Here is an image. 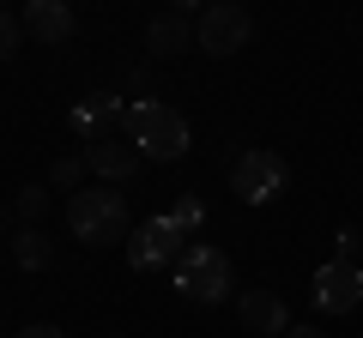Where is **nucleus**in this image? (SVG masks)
Segmentation results:
<instances>
[{
    "instance_id": "obj_10",
    "label": "nucleus",
    "mask_w": 363,
    "mask_h": 338,
    "mask_svg": "<svg viewBox=\"0 0 363 338\" xmlns=\"http://www.w3.org/2000/svg\"><path fill=\"white\" fill-rule=\"evenodd\" d=\"M73 30H79V18H73V6H67V0H30V6H25V37L61 49Z\"/></svg>"
},
{
    "instance_id": "obj_8",
    "label": "nucleus",
    "mask_w": 363,
    "mask_h": 338,
    "mask_svg": "<svg viewBox=\"0 0 363 338\" xmlns=\"http://www.w3.org/2000/svg\"><path fill=\"white\" fill-rule=\"evenodd\" d=\"M79 157H85V169H91V175H104V182H133V175H140V163H145L140 145H133V139H116V133L91 139Z\"/></svg>"
},
{
    "instance_id": "obj_15",
    "label": "nucleus",
    "mask_w": 363,
    "mask_h": 338,
    "mask_svg": "<svg viewBox=\"0 0 363 338\" xmlns=\"http://www.w3.org/2000/svg\"><path fill=\"white\" fill-rule=\"evenodd\" d=\"M18 42H25V18H13L6 6H0V61H13Z\"/></svg>"
},
{
    "instance_id": "obj_4",
    "label": "nucleus",
    "mask_w": 363,
    "mask_h": 338,
    "mask_svg": "<svg viewBox=\"0 0 363 338\" xmlns=\"http://www.w3.org/2000/svg\"><path fill=\"white\" fill-rule=\"evenodd\" d=\"M285 182H291V163L279 151H267V145H248V151L230 163V194L242 199V206H267V199H279Z\"/></svg>"
},
{
    "instance_id": "obj_6",
    "label": "nucleus",
    "mask_w": 363,
    "mask_h": 338,
    "mask_svg": "<svg viewBox=\"0 0 363 338\" xmlns=\"http://www.w3.org/2000/svg\"><path fill=\"white\" fill-rule=\"evenodd\" d=\"M188 254V235H182V223L169 218V211H157V218H145L140 230L128 235V260L140 266V272H169V266Z\"/></svg>"
},
{
    "instance_id": "obj_7",
    "label": "nucleus",
    "mask_w": 363,
    "mask_h": 338,
    "mask_svg": "<svg viewBox=\"0 0 363 338\" xmlns=\"http://www.w3.org/2000/svg\"><path fill=\"white\" fill-rule=\"evenodd\" d=\"M309 290H315V308H327V314H351V308L363 302V272H357L351 260H327V266H315Z\"/></svg>"
},
{
    "instance_id": "obj_14",
    "label": "nucleus",
    "mask_w": 363,
    "mask_h": 338,
    "mask_svg": "<svg viewBox=\"0 0 363 338\" xmlns=\"http://www.w3.org/2000/svg\"><path fill=\"white\" fill-rule=\"evenodd\" d=\"M169 218L182 223V235H194L200 223H206V199H200V194H176V206H169Z\"/></svg>"
},
{
    "instance_id": "obj_12",
    "label": "nucleus",
    "mask_w": 363,
    "mask_h": 338,
    "mask_svg": "<svg viewBox=\"0 0 363 338\" xmlns=\"http://www.w3.org/2000/svg\"><path fill=\"white\" fill-rule=\"evenodd\" d=\"M116 121H128V109H116V97H85V103L73 109V133H79V145H91V139H104V133H116Z\"/></svg>"
},
{
    "instance_id": "obj_21",
    "label": "nucleus",
    "mask_w": 363,
    "mask_h": 338,
    "mask_svg": "<svg viewBox=\"0 0 363 338\" xmlns=\"http://www.w3.org/2000/svg\"><path fill=\"white\" fill-rule=\"evenodd\" d=\"M285 338H327V332H321V326H291Z\"/></svg>"
},
{
    "instance_id": "obj_3",
    "label": "nucleus",
    "mask_w": 363,
    "mask_h": 338,
    "mask_svg": "<svg viewBox=\"0 0 363 338\" xmlns=\"http://www.w3.org/2000/svg\"><path fill=\"white\" fill-rule=\"evenodd\" d=\"M169 278H176V290L188 302H224L230 296V284H236V272H230V260H224L212 242H188V254H182L176 266H169Z\"/></svg>"
},
{
    "instance_id": "obj_18",
    "label": "nucleus",
    "mask_w": 363,
    "mask_h": 338,
    "mask_svg": "<svg viewBox=\"0 0 363 338\" xmlns=\"http://www.w3.org/2000/svg\"><path fill=\"white\" fill-rule=\"evenodd\" d=\"M13 338H67L61 326H49V320H37V326H25V332H13Z\"/></svg>"
},
{
    "instance_id": "obj_9",
    "label": "nucleus",
    "mask_w": 363,
    "mask_h": 338,
    "mask_svg": "<svg viewBox=\"0 0 363 338\" xmlns=\"http://www.w3.org/2000/svg\"><path fill=\"white\" fill-rule=\"evenodd\" d=\"M236 314H242V326H248L255 338L291 332V308H285V296H279V290H242V296H236Z\"/></svg>"
},
{
    "instance_id": "obj_1",
    "label": "nucleus",
    "mask_w": 363,
    "mask_h": 338,
    "mask_svg": "<svg viewBox=\"0 0 363 338\" xmlns=\"http://www.w3.org/2000/svg\"><path fill=\"white\" fill-rule=\"evenodd\" d=\"M67 230H73V242H85V247L128 242V235H133L128 199H121V194H109V187H85V194H73V199H67Z\"/></svg>"
},
{
    "instance_id": "obj_11",
    "label": "nucleus",
    "mask_w": 363,
    "mask_h": 338,
    "mask_svg": "<svg viewBox=\"0 0 363 338\" xmlns=\"http://www.w3.org/2000/svg\"><path fill=\"white\" fill-rule=\"evenodd\" d=\"M145 49H152L157 61L188 54V49H194V18H188V13H157L152 25H145Z\"/></svg>"
},
{
    "instance_id": "obj_22",
    "label": "nucleus",
    "mask_w": 363,
    "mask_h": 338,
    "mask_svg": "<svg viewBox=\"0 0 363 338\" xmlns=\"http://www.w3.org/2000/svg\"><path fill=\"white\" fill-rule=\"evenodd\" d=\"M279 338H285V332H279Z\"/></svg>"
},
{
    "instance_id": "obj_2",
    "label": "nucleus",
    "mask_w": 363,
    "mask_h": 338,
    "mask_svg": "<svg viewBox=\"0 0 363 338\" xmlns=\"http://www.w3.org/2000/svg\"><path fill=\"white\" fill-rule=\"evenodd\" d=\"M121 133L140 145V157H157V163H176V157L194 145V139H188V121H182L169 103H157V97L133 103L128 121H121Z\"/></svg>"
},
{
    "instance_id": "obj_19",
    "label": "nucleus",
    "mask_w": 363,
    "mask_h": 338,
    "mask_svg": "<svg viewBox=\"0 0 363 338\" xmlns=\"http://www.w3.org/2000/svg\"><path fill=\"white\" fill-rule=\"evenodd\" d=\"M357 247H363V235H357V230H339V260H351Z\"/></svg>"
},
{
    "instance_id": "obj_5",
    "label": "nucleus",
    "mask_w": 363,
    "mask_h": 338,
    "mask_svg": "<svg viewBox=\"0 0 363 338\" xmlns=\"http://www.w3.org/2000/svg\"><path fill=\"white\" fill-rule=\"evenodd\" d=\"M255 42V18H248V6L242 0H212L206 13L194 18V49H206V54H236V49H248Z\"/></svg>"
},
{
    "instance_id": "obj_20",
    "label": "nucleus",
    "mask_w": 363,
    "mask_h": 338,
    "mask_svg": "<svg viewBox=\"0 0 363 338\" xmlns=\"http://www.w3.org/2000/svg\"><path fill=\"white\" fill-rule=\"evenodd\" d=\"M169 13H188V18H194V13H206V0H169Z\"/></svg>"
},
{
    "instance_id": "obj_16",
    "label": "nucleus",
    "mask_w": 363,
    "mask_h": 338,
    "mask_svg": "<svg viewBox=\"0 0 363 338\" xmlns=\"http://www.w3.org/2000/svg\"><path fill=\"white\" fill-rule=\"evenodd\" d=\"M13 206H18V218H25V223H37L43 211H49V187H18Z\"/></svg>"
},
{
    "instance_id": "obj_13",
    "label": "nucleus",
    "mask_w": 363,
    "mask_h": 338,
    "mask_svg": "<svg viewBox=\"0 0 363 338\" xmlns=\"http://www.w3.org/2000/svg\"><path fill=\"white\" fill-rule=\"evenodd\" d=\"M49 260H55V242L37 230V223H25V230L13 235V266H25V272H43Z\"/></svg>"
},
{
    "instance_id": "obj_17",
    "label": "nucleus",
    "mask_w": 363,
    "mask_h": 338,
    "mask_svg": "<svg viewBox=\"0 0 363 338\" xmlns=\"http://www.w3.org/2000/svg\"><path fill=\"white\" fill-rule=\"evenodd\" d=\"M79 175H85V157H55V169H49L55 187H79Z\"/></svg>"
},
{
    "instance_id": "obj_23",
    "label": "nucleus",
    "mask_w": 363,
    "mask_h": 338,
    "mask_svg": "<svg viewBox=\"0 0 363 338\" xmlns=\"http://www.w3.org/2000/svg\"><path fill=\"white\" fill-rule=\"evenodd\" d=\"M357 272H363V266H357Z\"/></svg>"
}]
</instances>
